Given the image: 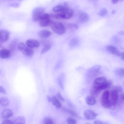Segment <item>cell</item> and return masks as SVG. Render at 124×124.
Here are the masks:
<instances>
[{"mask_svg":"<svg viewBox=\"0 0 124 124\" xmlns=\"http://www.w3.org/2000/svg\"><path fill=\"white\" fill-rule=\"evenodd\" d=\"M23 54L28 57H30L34 54V51L32 49L27 47L26 45L22 51Z\"/></svg>","mask_w":124,"mask_h":124,"instance_id":"5bb4252c","label":"cell"},{"mask_svg":"<svg viewBox=\"0 0 124 124\" xmlns=\"http://www.w3.org/2000/svg\"><path fill=\"white\" fill-rule=\"evenodd\" d=\"M68 6L66 3H64L54 7L53 8V10L55 13L60 12L63 11Z\"/></svg>","mask_w":124,"mask_h":124,"instance_id":"4fadbf2b","label":"cell"},{"mask_svg":"<svg viewBox=\"0 0 124 124\" xmlns=\"http://www.w3.org/2000/svg\"><path fill=\"white\" fill-rule=\"evenodd\" d=\"M51 47L50 44L48 43L46 44L41 51V54H43L48 51L50 49Z\"/></svg>","mask_w":124,"mask_h":124,"instance_id":"603a6c76","label":"cell"},{"mask_svg":"<svg viewBox=\"0 0 124 124\" xmlns=\"http://www.w3.org/2000/svg\"><path fill=\"white\" fill-rule=\"evenodd\" d=\"M107 51L111 54L117 56H119L121 53L118 49L115 46L111 45L107 46Z\"/></svg>","mask_w":124,"mask_h":124,"instance_id":"8fae6325","label":"cell"},{"mask_svg":"<svg viewBox=\"0 0 124 124\" xmlns=\"http://www.w3.org/2000/svg\"><path fill=\"white\" fill-rule=\"evenodd\" d=\"M110 92L108 90H106L103 93L101 98V102L102 105L107 108L111 107L109 101Z\"/></svg>","mask_w":124,"mask_h":124,"instance_id":"3957f363","label":"cell"},{"mask_svg":"<svg viewBox=\"0 0 124 124\" xmlns=\"http://www.w3.org/2000/svg\"><path fill=\"white\" fill-rule=\"evenodd\" d=\"M63 110L65 111L73 116H76V114L75 112L73 110L67 109L65 108H63Z\"/></svg>","mask_w":124,"mask_h":124,"instance_id":"f546056e","label":"cell"},{"mask_svg":"<svg viewBox=\"0 0 124 124\" xmlns=\"http://www.w3.org/2000/svg\"><path fill=\"white\" fill-rule=\"evenodd\" d=\"M84 115L85 118L88 120H91L94 119L97 115L96 113L90 109L85 110L84 112Z\"/></svg>","mask_w":124,"mask_h":124,"instance_id":"ba28073f","label":"cell"},{"mask_svg":"<svg viewBox=\"0 0 124 124\" xmlns=\"http://www.w3.org/2000/svg\"></svg>","mask_w":124,"mask_h":124,"instance_id":"b9f144b4","label":"cell"},{"mask_svg":"<svg viewBox=\"0 0 124 124\" xmlns=\"http://www.w3.org/2000/svg\"><path fill=\"white\" fill-rule=\"evenodd\" d=\"M101 68V66L99 65H96L93 66L87 71V76L91 77H94L98 73Z\"/></svg>","mask_w":124,"mask_h":124,"instance_id":"52a82bcc","label":"cell"},{"mask_svg":"<svg viewBox=\"0 0 124 124\" xmlns=\"http://www.w3.org/2000/svg\"><path fill=\"white\" fill-rule=\"evenodd\" d=\"M67 122L68 124H76V120L72 117H69L67 119Z\"/></svg>","mask_w":124,"mask_h":124,"instance_id":"4316f807","label":"cell"},{"mask_svg":"<svg viewBox=\"0 0 124 124\" xmlns=\"http://www.w3.org/2000/svg\"><path fill=\"white\" fill-rule=\"evenodd\" d=\"M79 40L76 38H74L71 41L70 43L71 46H77L79 43Z\"/></svg>","mask_w":124,"mask_h":124,"instance_id":"83f0119b","label":"cell"},{"mask_svg":"<svg viewBox=\"0 0 124 124\" xmlns=\"http://www.w3.org/2000/svg\"><path fill=\"white\" fill-rule=\"evenodd\" d=\"M45 9L42 7H38L35 8L32 13V17L34 21H39L43 14L45 13Z\"/></svg>","mask_w":124,"mask_h":124,"instance_id":"5b68a950","label":"cell"},{"mask_svg":"<svg viewBox=\"0 0 124 124\" xmlns=\"http://www.w3.org/2000/svg\"><path fill=\"white\" fill-rule=\"evenodd\" d=\"M124 69L123 68H118L116 71V74L120 77H122L124 76Z\"/></svg>","mask_w":124,"mask_h":124,"instance_id":"d4e9b609","label":"cell"},{"mask_svg":"<svg viewBox=\"0 0 124 124\" xmlns=\"http://www.w3.org/2000/svg\"><path fill=\"white\" fill-rule=\"evenodd\" d=\"M118 1L117 0H112L111 1V2L112 3L115 4L117 3L118 2Z\"/></svg>","mask_w":124,"mask_h":124,"instance_id":"f35d334b","label":"cell"},{"mask_svg":"<svg viewBox=\"0 0 124 124\" xmlns=\"http://www.w3.org/2000/svg\"><path fill=\"white\" fill-rule=\"evenodd\" d=\"M73 15L74 11L73 9L68 6L62 11L55 13L52 16L55 19H68L71 18Z\"/></svg>","mask_w":124,"mask_h":124,"instance_id":"6da1fadb","label":"cell"},{"mask_svg":"<svg viewBox=\"0 0 124 124\" xmlns=\"http://www.w3.org/2000/svg\"><path fill=\"white\" fill-rule=\"evenodd\" d=\"M11 54V51L9 50L4 48L0 50V58H8L10 56Z\"/></svg>","mask_w":124,"mask_h":124,"instance_id":"7c38bea8","label":"cell"},{"mask_svg":"<svg viewBox=\"0 0 124 124\" xmlns=\"http://www.w3.org/2000/svg\"><path fill=\"white\" fill-rule=\"evenodd\" d=\"M120 58L122 60H124V52L121 53L119 56Z\"/></svg>","mask_w":124,"mask_h":124,"instance_id":"d590c367","label":"cell"},{"mask_svg":"<svg viewBox=\"0 0 124 124\" xmlns=\"http://www.w3.org/2000/svg\"><path fill=\"white\" fill-rule=\"evenodd\" d=\"M51 32L46 30H43L40 31L38 33V35L39 37L42 38H46L50 36Z\"/></svg>","mask_w":124,"mask_h":124,"instance_id":"2e32d148","label":"cell"},{"mask_svg":"<svg viewBox=\"0 0 124 124\" xmlns=\"http://www.w3.org/2000/svg\"><path fill=\"white\" fill-rule=\"evenodd\" d=\"M104 77H100L96 78L94 81L92 87L100 91H101L102 85L107 80Z\"/></svg>","mask_w":124,"mask_h":124,"instance_id":"8992f818","label":"cell"},{"mask_svg":"<svg viewBox=\"0 0 124 124\" xmlns=\"http://www.w3.org/2000/svg\"><path fill=\"white\" fill-rule=\"evenodd\" d=\"M9 32L4 29L0 30V42L4 43L6 42L9 37Z\"/></svg>","mask_w":124,"mask_h":124,"instance_id":"9c48e42d","label":"cell"},{"mask_svg":"<svg viewBox=\"0 0 124 124\" xmlns=\"http://www.w3.org/2000/svg\"><path fill=\"white\" fill-rule=\"evenodd\" d=\"M50 26L53 31L58 35H62L65 32V27L61 22L58 21H52Z\"/></svg>","mask_w":124,"mask_h":124,"instance_id":"7a4b0ae2","label":"cell"},{"mask_svg":"<svg viewBox=\"0 0 124 124\" xmlns=\"http://www.w3.org/2000/svg\"><path fill=\"white\" fill-rule=\"evenodd\" d=\"M94 124H108L106 122L102 121L96 120L94 122Z\"/></svg>","mask_w":124,"mask_h":124,"instance_id":"836d02e7","label":"cell"},{"mask_svg":"<svg viewBox=\"0 0 124 124\" xmlns=\"http://www.w3.org/2000/svg\"><path fill=\"white\" fill-rule=\"evenodd\" d=\"M9 104V101L7 98L5 97H2L0 98V104L4 107L8 105Z\"/></svg>","mask_w":124,"mask_h":124,"instance_id":"7402d4cb","label":"cell"},{"mask_svg":"<svg viewBox=\"0 0 124 124\" xmlns=\"http://www.w3.org/2000/svg\"><path fill=\"white\" fill-rule=\"evenodd\" d=\"M68 28L71 31H74L77 30L78 27V25L76 24L70 23L68 25Z\"/></svg>","mask_w":124,"mask_h":124,"instance_id":"cb8c5ba5","label":"cell"},{"mask_svg":"<svg viewBox=\"0 0 124 124\" xmlns=\"http://www.w3.org/2000/svg\"><path fill=\"white\" fill-rule=\"evenodd\" d=\"M39 24L41 27H45L50 25L52 21L50 18L44 19L40 20Z\"/></svg>","mask_w":124,"mask_h":124,"instance_id":"ac0fdd59","label":"cell"},{"mask_svg":"<svg viewBox=\"0 0 124 124\" xmlns=\"http://www.w3.org/2000/svg\"><path fill=\"white\" fill-rule=\"evenodd\" d=\"M51 102L57 108H60L62 107V104L57 98L54 96L52 97Z\"/></svg>","mask_w":124,"mask_h":124,"instance_id":"ffe728a7","label":"cell"},{"mask_svg":"<svg viewBox=\"0 0 124 124\" xmlns=\"http://www.w3.org/2000/svg\"><path fill=\"white\" fill-rule=\"evenodd\" d=\"M86 103L88 105H94L96 102L95 97L92 95L87 96L85 99Z\"/></svg>","mask_w":124,"mask_h":124,"instance_id":"d6986e66","label":"cell"},{"mask_svg":"<svg viewBox=\"0 0 124 124\" xmlns=\"http://www.w3.org/2000/svg\"><path fill=\"white\" fill-rule=\"evenodd\" d=\"M88 124V123H87V124Z\"/></svg>","mask_w":124,"mask_h":124,"instance_id":"60d3db41","label":"cell"},{"mask_svg":"<svg viewBox=\"0 0 124 124\" xmlns=\"http://www.w3.org/2000/svg\"><path fill=\"white\" fill-rule=\"evenodd\" d=\"M121 93H118V92L114 88L110 93L109 101L111 107L116 105L118 101L119 94Z\"/></svg>","mask_w":124,"mask_h":124,"instance_id":"277c9868","label":"cell"},{"mask_svg":"<svg viewBox=\"0 0 124 124\" xmlns=\"http://www.w3.org/2000/svg\"><path fill=\"white\" fill-rule=\"evenodd\" d=\"M58 80L59 84V85L62 88H63V85L62 84V81L59 78L58 79Z\"/></svg>","mask_w":124,"mask_h":124,"instance_id":"8d00e7d4","label":"cell"},{"mask_svg":"<svg viewBox=\"0 0 124 124\" xmlns=\"http://www.w3.org/2000/svg\"><path fill=\"white\" fill-rule=\"evenodd\" d=\"M26 45L23 42L19 43L17 45V48L20 51H22L26 46Z\"/></svg>","mask_w":124,"mask_h":124,"instance_id":"4dcf8cb0","label":"cell"},{"mask_svg":"<svg viewBox=\"0 0 124 124\" xmlns=\"http://www.w3.org/2000/svg\"><path fill=\"white\" fill-rule=\"evenodd\" d=\"M47 101L49 102H51L52 98L49 96L47 95Z\"/></svg>","mask_w":124,"mask_h":124,"instance_id":"74e56055","label":"cell"},{"mask_svg":"<svg viewBox=\"0 0 124 124\" xmlns=\"http://www.w3.org/2000/svg\"><path fill=\"white\" fill-rule=\"evenodd\" d=\"M108 11L107 9L105 8H103L100 10L99 14L101 16H106L108 13Z\"/></svg>","mask_w":124,"mask_h":124,"instance_id":"484cf974","label":"cell"},{"mask_svg":"<svg viewBox=\"0 0 124 124\" xmlns=\"http://www.w3.org/2000/svg\"><path fill=\"white\" fill-rule=\"evenodd\" d=\"M43 124H54L53 120L49 118H45L43 121Z\"/></svg>","mask_w":124,"mask_h":124,"instance_id":"f1b7e54d","label":"cell"},{"mask_svg":"<svg viewBox=\"0 0 124 124\" xmlns=\"http://www.w3.org/2000/svg\"><path fill=\"white\" fill-rule=\"evenodd\" d=\"M89 18L90 17L89 15L85 12H81L79 15V19L82 22H87L89 21Z\"/></svg>","mask_w":124,"mask_h":124,"instance_id":"e0dca14e","label":"cell"},{"mask_svg":"<svg viewBox=\"0 0 124 124\" xmlns=\"http://www.w3.org/2000/svg\"><path fill=\"white\" fill-rule=\"evenodd\" d=\"M13 123V124H25V119L23 116H19L15 119Z\"/></svg>","mask_w":124,"mask_h":124,"instance_id":"44dd1931","label":"cell"},{"mask_svg":"<svg viewBox=\"0 0 124 124\" xmlns=\"http://www.w3.org/2000/svg\"><path fill=\"white\" fill-rule=\"evenodd\" d=\"M2 124H13V121L10 119H6L2 121Z\"/></svg>","mask_w":124,"mask_h":124,"instance_id":"d6a6232c","label":"cell"},{"mask_svg":"<svg viewBox=\"0 0 124 124\" xmlns=\"http://www.w3.org/2000/svg\"><path fill=\"white\" fill-rule=\"evenodd\" d=\"M0 48H4L3 46L0 43Z\"/></svg>","mask_w":124,"mask_h":124,"instance_id":"ab89813d","label":"cell"},{"mask_svg":"<svg viewBox=\"0 0 124 124\" xmlns=\"http://www.w3.org/2000/svg\"><path fill=\"white\" fill-rule=\"evenodd\" d=\"M13 113L11 110L9 109H6L2 112V117L5 118L7 119L13 116Z\"/></svg>","mask_w":124,"mask_h":124,"instance_id":"9a60e30c","label":"cell"},{"mask_svg":"<svg viewBox=\"0 0 124 124\" xmlns=\"http://www.w3.org/2000/svg\"><path fill=\"white\" fill-rule=\"evenodd\" d=\"M25 45L28 47L33 48H37L39 46V42L37 40L33 39H29L26 40Z\"/></svg>","mask_w":124,"mask_h":124,"instance_id":"30bf717a","label":"cell"},{"mask_svg":"<svg viewBox=\"0 0 124 124\" xmlns=\"http://www.w3.org/2000/svg\"><path fill=\"white\" fill-rule=\"evenodd\" d=\"M0 92L4 94H6L7 93L6 90L3 87L1 86H0Z\"/></svg>","mask_w":124,"mask_h":124,"instance_id":"e575fe53","label":"cell"},{"mask_svg":"<svg viewBox=\"0 0 124 124\" xmlns=\"http://www.w3.org/2000/svg\"><path fill=\"white\" fill-rule=\"evenodd\" d=\"M57 98L62 101H64L65 99L62 95L60 92L57 93L56 94V97Z\"/></svg>","mask_w":124,"mask_h":124,"instance_id":"1f68e13d","label":"cell"}]
</instances>
